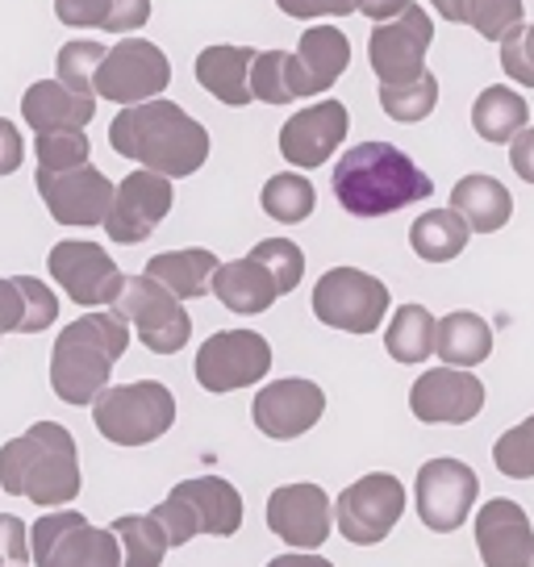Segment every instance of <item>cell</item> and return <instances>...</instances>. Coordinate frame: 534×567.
<instances>
[{"instance_id":"cell-28","label":"cell","mask_w":534,"mask_h":567,"mask_svg":"<svg viewBox=\"0 0 534 567\" xmlns=\"http://www.w3.org/2000/svg\"><path fill=\"white\" fill-rule=\"evenodd\" d=\"M54 18L72 30L134 34L151 21V0H54Z\"/></svg>"},{"instance_id":"cell-20","label":"cell","mask_w":534,"mask_h":567,"mask_svg":"<svg viewBox=\"0 0 534 567\" xmlns=\"http://www.w3.org/2000/svg\"><path fill=\"white\" fill-rule=\"evenodd\" d=\"M347 125H351V113L342 101H318V105L292 113L280 130V155L292 167H321L330 163V155L339 151V142L347 138Z\"/></svg>"},{"instance_id":"cell-7","label":"cell","mask_w":534,"mask_h":567,"mask_svg":"<svg viewBox=\"0 0 534 567\" xmlns=\"http://www.w3.org/2000/svg\"><path fill=\"white\" fill-rule=\"evenodd\" d=\"M389 288L359 267H330L314 288V318L342 334H376L389 313Z\"/></svg>"},{"instance_id":"cell-39","label":"cell","mask_w":534,"mask_h":567,"mask_svg":"<svg viewBox=\"0 0 534 567\" xmlns=\"http://www.w3.org/2000/svg\"><path fill=\"white\" fill-rule=\"evenodd\" d=\"M255 101L264 105H288L297 101V75H292V51H259L250 71Z\"/></svg>"},{"instance_id":"cell-8","label":"cell","mask_w":534,"mask_h":567,"mask_svg":"<svg viewBox=\"0 0 534 567\" xmlns=\"http://www.w3.org/2000/svg\"><path fill=\"white\" fill-rule=\"evenodd\" d=\"M30 550L38 567H117L125 550H117V534L89 526L80 509L47 514L30 530Z\"/></svg>"},{"instance_id":"cell-3","label":"cell","mask_w":534,"mask_h":567,"mask_svg":"<svg viewBox=\"0 0 534 567\" xmlns=\"http://www.w3.org/2000/svg\"><path fill=\"white\" fill-rule=\"evenodd\" d=\"M0 488L34 505H68L80 496V451L72 430L34 422L0 446Z\"/></svg>"},{"instance_id":"cell-30","label":"cell","mask_w":534,"mask_h":567,"mask_svg":"<svg viewBox=\"0 0 534 567\" xmlns=\"http://www.w3.org/2000/svg\"><path fill=\"white\" fill-rule=\"evenodd\" d=\"M222 259H217L214 250L205 247H188V250H163L155 255L146 271L163 280L172 292H179L184 301H196V297H205V292H214V276Z\"/></svg>"},{"instance_id":"cell-27","label":"cell","mask_w":534,"mask_h":567,"mask_svg":"<svg viewBox=\"0 0 534 567\" xmlns=\"http://www.w3.org/2000/svg\"><path fill=\"white\" fill-rule=\"evenodd\" d=\"M176 496H184L193 505L196 522H201V534H214V538H230L243 526V496L230 480L222 476H196V480H179Z\"/></svg>"},{"instance_id":"cell-29","label":"cell","mask_w":534,"mask_h":567,"mask_svg":"<svg viewBox=\"0 0 534 567\" xmlns=\"http://www.w3.org/2000/svg\"><path fill=\"white\" fill-rule=\"evenodd\" d=\"M451 205L468 217V226L476 234H497L514 217V196L493 176H463L451 188Z\"/></svg>"},{"instance_id":"cell-33","label":"cell","mask_w":534,"mask_h":567,"mask_svg":"<svg viewBox=\"0 0 534 567\" xmlns=\"http://www.w3.org/2000/svg\"><path fill=\"white\" fill-rule=\"evenodd\" d=\"M434 13L451 25H472L484 42H501L522 25V0H430Z\"/></svg>"},{"instance_id":"cell-17","label":"cell","mask_w":534,"mask_h":567,"mask_svg":"<svg viewBox=\"0 0 534 567\" xmlns=\"http://www.w3.org/2000/svg\"><path fill=\"white\" fill-rule=\"evenodd\" d=\"M321 413H326V392L314 380H271L250 401V417L259 425V434L276 443L309 434L321 422Z\"/></svg>"},{"instance_id":"cell-12","label":"cell","mask_w":534,"mask_h":567,"mask_svg":"<svg viewBox=\"0 0 534 567\" xmlns=\"http://www.w3.org/2000/svg\"><path fill=\"white\" fill-rule=\"evenodd\" d=\"M172 84V63L167 54L146 42V38H122L117 47H109L105 63L96 71V96L113 105H138L167 92Z\"/></svg>"},{"instance_id":"cell-38","label":"cell","mask_w":534,"mask_h":567,"mask_svg":"<svg viewBox=\"0 0 534 567\" xmlns=\"http://www.w3.org/2000/svg\"><path fill=\"white\" fill-rule=\"evenodd\" d=\"M113 534L122 538L125 547V564L130 567H155L163 564L167 555V538H163V526L151 514H125L113 522Z\"/></svg>"},{"instance_id":"cell-47","label":"cell","mask_w":534,"mask_h":567,"mask_svg":"<svg viewBox=\"0 0 534 567\" xmlns=\"http://www.w3.org/2000/svg\"><path fill=\"white\" fill-rule=\"evenodd\" d=\"M280 4V13L288 18H347V13H359V4L363 0H276Z\"/></svg>"},{"instance_id":"cell-41","label":"cell","mask_w":534,"mask_h":567,"mask_svg":"<svg viewBox=\"0 0 534 567\" xmlns=\"http://www.w3.org/2000/svg\"><path fill=\"white\" fill-rule=\"evenodd\" d=\"M109 47L101 42H68L59 59H54V68H59V80H68L72 89H84V92H96V71L105 63Z\"/></svg>"},{"instance_id":"cell-10","label":"cell","mask_w":534,"mask_h":567,"mask_svg":"<svg viewBox=\"0 0 534 567\" xmlns=\"http://www.w3.org/2000/svg\"><path fill=\"white\" fill-rule=\"evenodd\" d=\"M34 184L54 221L59 226H80V230L105 226L113 196H117L105 172L89 167V163H80V167H38Z\"/></svg>"},{"instance_id":"cell-42","label":"cell","mask_w":534,"mask_h":567,"mask_svg":"<svg viewBox=\"0 0 534 567\" xmlns=\"http://www.w3.org/2000/svg\"><path fill=\"white\" fill-rule=\"evenodd\" d=\"M92 142L80 130H42L34 142L38 167H80L89 163Z\"/></svg>"},{"instance_id":"cell-5","label":"cell","mask_w":534,"mask_h":567,"mask_svg":"<svg viewBox=\"0 0 534 567\" xmlns=\"http://www.w3.org/2000/svg\"><path fill=\"white\" fill-rule=\"evenodd\" d=\"M92 422H96V434L113 446H146L172 430L176 396L160 380L117 384L92 401Z\"/></svg>"},{"instance_id":"cell-6","label":"cell","mask_w":534,"mask_h":567,"mask_svg":"<svg viewBox=\"0 0 534 567\" xmlns=\"http://www.w3.org/2000/svg\"><path fill=\"white\" fill-rule=\"evenodd\" d=\"M179 301H184L179 292H172L151 271H143V276H125L109 309L122 313L138 330V342H143L146 351L176 354L193 338V318H188V309Z\"/></svg>"},{"instance_id":"cell-14","label":"cell","mask_w":534,"mask_h":567,"mask_svg":"<svg viewBox=\"0 0 534 567\" xmlns=\"http://www.w3.org/2000/svg\"><path fill=\"white\" fill-rule=\"evenodd\" d=\"M476 493H481V480L463 460H430L418 467L413 496H418V517L427 530H460L476 505Z\"/></svg>"},{"instance_id":"cell-36","label":"cell","mask_w":534,"mask_h":567,"mask_svg":"<svg viewBox=\"0 0 534 567\" xmlns=\"http://www.w3.org/2000/svg\"><path fill=\"white\" fill-rule=\"evenodd\" d=\"M259 205L271 221H280V226H297L305 221L314 205H318V193H314V184L309 176L301 172H280V176H271L264 184V193H259Z\"/></svg>"},{"instance_id":"cell-51","label":"cell","mask_w":534,"mask_h":567,"mask_svg":"<svg viewBox=\"0 0 534 567\" xmlns=\"http://www.w3.org/2000/svg\"><path fill=\"white\" fill-rule=\"evenodd\" d=\"M292 564H301V567H326L321 559H276L271 567H292Z\"/></svg>"},{"instance_id":"cell-32","label":"cell","mask_w":534,"mask_h":567,"mask_svg":"<svg viewBox=\"0 0 534 567\" xmlns=\"http://www.w3.org/2000/svg\"><path fill=\"white\" fill-rule=\"evenodd\" d=\"M434 351L443 363L451 368H476L493 354V330L481 313H468V309H455L439 321V338H434Z\"/></svg>"},{"instance_id":"cell-25","label":"cell","mask_w":534,"mask_h":567,"mask_svg":"<svg viewBox=\"0 0 534 567\" xmlns=\"http://www.w3.org/2000/svg\"><path fill=\"white\" fill-rule=\"evenodd\" d=\"M255 59H259L255 47H205L196 54V84L222 105H250L255 101V89H250Z\"/></svg>"},{"instance_id":"cell-50","label":"cell","mask_w":534,"mask_h":567,"mask_svg":"<svg viewBox=\"0 0 534 567\" xmlns=\"http://www.w3.org/2000/svg\"><path fill=\"white\" fill-rule=\"evenodd\" d=\"M410 4L413 0H363V4H359V13H363V18H372V21H389V18H401Z\"/></svg>"},{"instance_id":"cell-46","label":"cell","mask_w":534,"mask_h":567,"mask_svg":"<svg viewBox=\"0 0 534 567\" xmlns=\"http://www.w3.org/2000/svg\"><path fill=\"white\" fill-rule=\"evenodd\" d=\"M30 526L13 514H0V564H30Z\"/></svg>"},{"instance_id":"cell-4","label":"cell","mask_w":534,"mask_h":567,"mask_svg":"<svg viewBox=\"0 0 534 567\" xmlns=\"http://www.w3.org/2000/svg\"><path fill=\"white\" fill-rule=\"evenodd\" d=\"M130 347L122 313H84L68 321L51 351V389L63 405H92L109 389L113 363Z\"/></svg>"},{"instance_id":"cell-35","label":"cell","mask_w":534,"mask_h":567,"mask_svg":"<svg viewBox=\"0 0 534 567\" xmlns=\"http://www.w3.org/2000/svg\"><path fill=\"white\" fill-rule=\"evenodd\" d=\"M434 338H439V321L427 305H401L389 321L384 347L397 363H427L434 354Z\"/></svg>"},{"instance_id":"cell-18","label":"cell","mask_w":534,"mask_h":567,"mask_svg":"<svg viewBox=\"0 0 534 567\" xmlns=\"http://www.w3.org/2000/svg\"><path fill=\"white\" fill-rule=\"evenodd\" d=\"M267 530L285 538L292 550H318L330 538V496L318 484H280L267 496Z\"/></svg>"},{"instance_id":"cell-24","label":"cell","mask_w":534,"mask_h":567,"mask_svg":"<svg viewBox=\"0 0 534 567\" xmlns=\"http://www.w3.org/2000/svg\"><path fill=\"white\" fill-rule=\"evenodd\" d=\"M214 297L234 313H267L271 305L285 297V288L276 280V271L259 259V255H247V259H234V264H222L214 276Z\"/></svg>"},{"instance_id":"cell-15","label":"cell","mask_w":534,"mask_h":567,"mask_svg":"<svg viewBox=\"0 0 534 567\" xmlns=\"http://www.w3.org/2000/svg\"><path fill=\"white\" fill-rule=\"evenodd\" d=\"M176 205V193H172V176L163 172H130V176L117 184V196H113V209L105 217V234L117 243V247H134V243H146L155 226L172 213Z\"/></svg>"},{"instance_id":"cell-1","label":"cell","mask_w":534,"mask_h":567,"mask_svg":"<svg viewBox=\"0 0 534 567\" xmlns=\"http://www.w3.org/2000/svg\"><path fill=\"white\" fill-rule=\"evenodd\" d=\"M109 146L138 167L184 179L209 159V130L176 101L151 96L138 105H122V113L109 122Z\"/></svg>"},{"instance_id":"cell-13","label":"cell","mask_w":534,"mask_h":567,"mask_svg":"<svg viewBox=\"0 0 534 567\" xmlns=\"http://www.w3.org/2000/svg\"><path fill=\"white\" fill-rule=\"evenodd\" d=\"M434 42V21L422 4H410L401 18L376 21L368 38V63L380 84H410L427 71V51Z\"/></svg>"},{"instance_id":"cell-37","label":"cell","mask_w":534,"mask_h":567,"mask_svg":"<svg viewBox=\"0 0 534 567\" xmlns=\"http://www.w3.org/2000/svg\"><path fill=\"white\" fill-rule=\"evenodd\" d=\"M434 105H439V80L430 71H422L410 84H380V109L389 113L392 122H427Z\"/></svg>"},{"instance_id":"cell-21","label":"cell","mask_w":534,"mask_h":567,"mask_svg":"<svg viewBox=\"0 0 534 567\" xmlns=\"http://www.w3.org/2000/svg\"><path fill=\"white\" fill-rule=\"evenodd\" d=\"M476 550L489 567H534V530L526 509L510 496L484 501L476 514Z\"/></svg>"},{"instance_id":"cell-40","label":"cell","mask_w":534,"mask_h":567,"mask_svg":"<svg viewBox=\"0 0 534 567\" xmlns=\"http://www.w3.org/2000/svg\"><path fill=\"white\" fill-rule=\"evenodd\" d=\"M493 463L501 467V476L510 480H531L534 476V417L517 422L514 430H505L493 446Z\"/></svg>"},{"instance_id":"cell-16","label":"cell","mask_w":534,"mask_h":567,"mask_svg":"<svg viewBox=\"0 0 534 567\" xmlns=\"http://www.w3.org/2000/svg\"><path fill=\"white\" fill-rule=\"evenodd\" d=\"M51 280L68 292V301L84 305H113L117 288H122V271L109 259V250H101L96 243H84V238H68L51 250Z\"/></svg>"},{"instance_id":"cell-49","label":"cell","mask_w":534,"mask_h":567,"mask_svg":"<svg viewBox=\"0 0 534 567\" xmlns=\"http://www.w3.org/2000/svg\"><path fill=\"white\" fill-rule=\"evenodd\" d=\"M510 167H514L526 184H534V130H522V134L510 142Z\"/></svg>"},{"instance_id":"cell-19","label":"cell","mask_w":534,"mask_h":567,"mask_svg":"<svg viewBox=\"0 0 534 567\" xmlns=\"http://www.w3.org/2000/svg\"><path fill=\"white\" fill-rule=\"evenodd\" d=\"M410 409L427 425H463L484 409V384L463 368H430L410 389Z\"/></svg>"},{"instance_id":"cell-34","label":"cell","mask_w":534,"mask_h":567,"mask_svg":"<svg viewBox=\"0 0 534 567\" xmlns=\"http://www.w3.org/2000/svg\"><path fill=\"white\" fill-rule=\"evenodd\" d=\"M526 122H531V105L505 84L484 89L472 105V130L484 142H514L526 130Z\"/></svg>"},{"instance_id":"cell-11","label":"cell","mask_w":534,"mask_h":567,"mask_svg":"<svg viewBox=\"0 0 534 567\" xmlns=\"http://www.w3.org/2000/svg\"><path fill=\"white\" fill-rule=\"evenodd\" d=\"M271 368V347L255 330H217L196 351V384L205 392H234L259 384Z\"/></svg>"},{"instance_id":"cell-26","label":"cell","mask_w":534,"mask_h":567,"mask_svg":"<svg viewBox=\"0 0 534 567\" xmlns=\"http://www.w3.org/2000/svg\"><path fill=\"white\" fill-rule=\"evenodd\" d=\"M59 321L54 292L34 276H0V338L42 334Z\"/></svg>"},{"instance_id":"cell-43","label":"cell","mask_w":534,"mask_h":567,"mask_svg":"<svg viewBox=\"0 0 534 567\" xmlns=\"http://www.w3.org/2000/svg\"><path fill=\"white\" fill-rule=\"evenodd\" d=\"M250 255H259V259L276 271V280H280V288H285V297L301 284L305 255L292 238H264V243H255V247H250Z\"/></svg>"},{"instance_id":"cell-23","label":"cell","mask_w":534,"mask_h":567,"mask_svg":"<svg viewBox=\"0 0 534 567\" xmlns=\"http://www.w3.org/2000/svg\"><path fill=\"white\" fill-rule=\"evenodd\" d=\"M21 117L34 125V134H42V130H84L96 117V101H92V92L72 89L68 80H38L21 96Z\"/></svg>"},{"instance_id":"cell-9","label":"cell","mask_w":534,"mask_h":567,"mask_svg":"<svg viewBox=\"0 0 534 567\" xmlns=\"http://www.w3.org/2000/svg\"><path fill=\"white\" fill-rule=\"evenodd\" d=\"M405 514V484L389 472H372V476L347 484L335 501V522L339 534L356 547H376L384 543L397 522Z\"/></svg>"},{"instance_id":"cell-48","label":"cell","mask_w":534,"mask_h":567,"mask_svg":"<svg viewBox=\"0 0 534 567\" xmlns=\"http://www.w3.org/2000/svg\"><path fill=\"white\" fill-rule=\"evenodd\" d=\"M25 159V142H21L18 125L0 117V176H13Z\"/></svg>"},{"instance_id":"cell-31","label":"cell","mask_w":534,"mask_h":567,"mask_svg":"<svg viewBox=\"0 0 534 567\" xmlns=\"http://www.w3.org/2000/svg\"><path fill=\"white\" fill-rule=\"evenodd\" d=\"M472 234L476 230L468 226V217L455 205L451 209H430L410 226V247L427 264H451L455 255H463Z\"/></svg>"},{"instance_id":"cell-2","label":"cell","mask_w":534,"mask_h":567,"mask_svg":"<svg viewBox=\"0 0 534 567\" xmlns=\"http://www.w3.org/2000/svg\"><path fill=\"white\" fill-rule=\"evenodd\" d=\"M330 188L351 217H384L413 200H427L434 179L392 142H359L335 163Z\"/></svg>"},{"instance_id":"cell-45","label":"cell","mask_w":534,"mask_h":567,"mask_svg":"<svg viewBox=\"0 0 534 567\" xmlns=\"http://www.w3.org/2000/svg\"><path fill=\"white\" fill-rule=\"evenodd\" d=\"M151 517L163 526V538H167V547H184V543H193L196 534H201V522H196L193 505L184 501V496L167 493V501H160Z\"/></svg>"},{"instance_id":"cell-44","label":"cell","mask_w":534,"mask_h":567,"mask_svg":"<svg viewBox=\"0 0 534 567\" xmlns=\"http://www.w3.org/2000/svg\"><path fill=\"white\" fill-rule=\"evenodd\" d=\"M501 68L522 89H534V25H514L501 38Z\"/></svg>"},{"instance_id":"cell-22","label":"cell","mask_w":534,"mask_h":567,"mask_svg":"<svg viewBox=\"0 0 534 567\" xmlns=\"http://www.w3.org/2000/svg\"><path fill=\"white\" fill-rule=\"evenodd\" d=\"M351 63V42L335 25H314L301 34V47L292 51V75H297V101L321 96L339 84V75Z\"/></svg>"}]
</instances>
